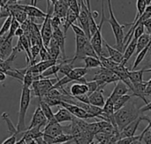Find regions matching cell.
<instances>
[{"label": "cell", "instance_id": "obj_10", "mask_svg": "<svg viewBox=\"0 0 151 144\" xmlns=\"http://www.w3.org/2000/svg\"><path fill=\"white\" fill-rule=\"evenodd\" d=\"M65 109H67L74 117L79 118V119H82V120H86V119H90L92 118L90 114H88L84 109H82L81 107L76 105V104H68L65 102L61 101L60 102V105Z\"/></svg>", "mask_w": 151, "mask_h": 144}, {"label": "cell", "instance_id": "obj_64", "mask_svg": "<svg viewBox=\"0 0 151 144\" xmlns=\"http://www.w3.org/2000/svg\"><path fill=\"white\" fill-rule=\"evenodd\" d=\"M150 96H151V94H150Z\"/></svg>", "mask_w": 151, "mask_h": 144}, {"label": "cell", "instance_id": "obj_41", "mask_svg": "<svg viewBox=\"0 0 151 144\" xmlns=\"http://www.w3.org/2000/svg\"><path fill=\"white\" fill-rule=\"evenodd\" d=\"M68 5H69V8H70L72 11H73V12L79 16L80 12H81V4H79L78 0H69Z\"/></svg>", "mask_w": 151, "mask_h": 144}, {"label": "cell", "instance_id": "obj_27", "mask_svg": "<svg viewBox=\"0 0 151 144\" xmlns=\"http://www.w3.org/2000/svg\"><path fill=\"white\" fill-rule=\"evenodd\" d=\"M136 6H137V14H136V16H135L134 20L132 23H130V24H125V27H127V26H133V25L139 19V18L144 13V12L146 11V9H147V7H148L147 1H146V0H137Z\"/></svg>", "mask_w": 151, "mask_h": 144}, {"label": "cell", "instance_id": "obj_40", "mask_svg": "<svg viewBox=\"0 0 151 144\" xmlns=\"http://www.w3.org/2000/svg\"><path fill=\"white\" fill-rule=\"evenodd\" d=\"M144 29H145V27H144V26H143V23L139 24V25L136 27V28L134 29V31L133 39L135 40V41H138V39L144 34Z\"/></svg>", "mask_w": 151, "mask_h": 144}, {"label": "cell", "instance_id": "obj_59", "mask_svg": "<svg viewBox=\"0 0 151 144\" xmlns=\"http://www.w3.org/2000/svg\"><path fill=\"white\" fill-rule=\"evenodd\" d=\"M49 1H50L52 4H56V2H57L58 0H49Z\"/></svg>", "mask_w": 151, "mask_h": 144}, {"label": "cell", "instance_id": "obj_35", "mask_svg": "<svg viewBox=\"0 0 151 144\" xmlns=\"http://www.w3.org/2000/svg\"><path fill=\"white\" fill-rule=\"evenodd\" d=\"M114 105H115L114 101H113V100L109 96V97L106 99V102H105L104 106L103 107L104 112V113H106V114H109V115H113V114L115 113Z\"/></svg>", "mask_w": 151, "mask_h": 144}, {"label": "cell", "instance_id": "obj_58", "mask_svg": "<svg viewBox=\"0 0 151 144\" xmlns=\"http://www.w3.org/2000/svg\"><path fill=\"white\" fill-rule=\"evenodd\" d=\"M73 142V140H72V141H69V142H65V143H60V144H71Z\"/></svg>", "mask_w": 151, "mask_h": 144}, {"label": "cell", "instance_id": "obj_47", "mask_svg": "<svg viewBox=\"0 0 151 144\" xmlns=\"http://www.w3.org/2000/svg\"><path fill=\"white\" fill-rule=\"evenodd\" d=\"M76 100L84 103V104H90L89 103V96L88 94H83V95H80L77 96H74Z\"/></svg>", "mask_w": 151, "mask_h": 144}, {"label": "cell", "instance_id": "obj_52", "mask_svg": "<svg viewBox=\"0 0 151 144\" xmlns=\"http://www.w3.org/2000/svg\"><path fill=\"white\" fill-rule=\"evenodd\" d=\"M35 142L37 143V144H49L43 139V137H40V138L35 139Z\"/></svg>", "mask_w": 151, "mask_h": 144}, {"label": "cell", "instance_id": "obj_31", "mask_svg": "<svg viewBox=\"0 0 151 144\" xmlns=\"http://www.w3.org/2000/svg\"><path fill=\"white\" fill-rule=\"evenodd\" d=\"M2 119L3 120L5 121L6 125H7V128H8V132L11 135H18V130H17V127H15L12 122V120H10L9 118V114L6 113V112H4L2 114Z\"/></svg>", "mask_w": 151, "mask_h": 144}, {"label": "cell", "instance_id": "obj_22", "mask_svg": "<svg viewBox=\"0 0 151 144\" xmlns=\"http://www.w3.org/2000/svg\"><path fill=\"white\" fill-rule=\"evenodd\" d=\"M79 19V16L73 11H72L71 9H69L65 19H63V25H62V27H64V33L65 34H66L68 28L71 27V26L73 24H74L75 21H76V19Z\"/></svg>", "mask_w": 151, "mask_h": 144}, {"label": "cell", "instance_id": "obj_39", "mask_svg": "<svg viewBox=\"0 0 151 144\" xmlns=\"http://www.w3.org/2000/svg\"><path fill=\"white\" fill-rule=\"evenodd\" d=\"M41 48L39 45H32L31 48H30V52H31V57H32V62L29 66H32V65H35V60L36 58V57L38 55H40V50H41Z\"/></svg>", "mask_w": 151, "mask_h": 144}, {"label": "cell", "instance_id": "obj_48", "mask_svg": "<svg viewBox=\"0 0 151 144\" xmlns=\"http://www.w3.org/2000/svg\"><path fill=\"white\" fill-rule=\"evenodd\" d=\"M16 137L17 135H11L9 138H7L2 144H16Z\"/></svg>", "mask_w": 151, "mask_h": 144}, {"label": "cell", "instance_id": "obj_55", "mask_svg": "<svg viewBox=\"0 0 151 144\" xmlns=\"http://www.w3.org/2000/svg\"><path fill=\"white\" fill-rule=\"evenodd\" d=\"M0 1H1V6H5L8 4L10 0H0Z\"/></svg>", "mask_w": 151, "mask_h": 144}, {"label": "cell", "instance_id": "obj_50", "mask_svg": "<svg viewBox=\"0 0 151 144\" xmlns=\"http://www.w3.org/2000/svg\"><path fill=\"white\" fill-rule=\"evenodd\" d=\"M147 111H151V102L148 103L147 104H145L143 107H142L140 109V112H141V114H142L143 112H147Z\"/></svg>", "mask_w": 151, "mask_h": 144}, {"label": "cell", "instance_id": "obj_13", "mask_svg": "<svg viewBox=\"0 0 151 144\" xmlns=\"http://www.w3.org/2000/svg\"><path fill=\"white\" fill-rule=\"evenodd\" d=\"M17 5L20 10L25 12L30 18H34V19L41 18L44 19L47 16V12H42L41 9H39L35 5H32V4L27 5V4H17Z\"/></svg>", "mask_w": 151, "mask_h": 144}, {"label": "cell", "instance_id": "obj_34", "mask_svg": "<svg viewBox=\"0 0 151 144\" xmlns=\"http://www.w3.org/2000/svg\"><path fill=\"white\" fill-rule=\"evenodd\" d=\"M150 50V44L148 46V47H146L144 50H142L141 52H139L138 54H137V56H136V58H135V60H134V66H133V70H135V68L143 61V59H144V58L146 57V55H147V53L149 52V50Z\"/></svg>", "mask_w": 151, "mask_h": 144}, {"label": "cell", "instance_id": "obj_24", "mask_svg": "<svg viewBox=\"0 0 151 144\" xmlns=\"http://www.w3.org/2000/svg\"><path fill=\"white\" fill-rule=\"evenodd\" d=\"M136 47H137V41L132 39V41L130 42V43L127 45V47L125 50V52H124V60L121 63L122 65L126 66V64L130 59V58L133 56V54L134 52H136Z\"/></svg>", "mask_w": 151, "mask_h": 144}, {"label": "cell", "instance_id": "obj_61", "mask_svg": "<svg viewBox=\"0 0 151 144\" xmlns=\"http://www.w3.org/2000/svg\"><path fill=\"white\" fill-rule=\"evenodd\" d=\"M36 2H37V0H35V4H36Z\"/></svg>", "mask_w": 151, "mask_h": 144}, {"label": "cell", "instance_id": "obj_38", "mask_svg": "<svg viewBox=\"0 0 151 144\" xmlns=\"http://www.w3.org/2000/svg\"><path fill=\"white\" fill-rule=\"evenodd\" d=\"M142 137H143V135H142V133L140 135H134V136H131V137L121 138V139L118 142V144H132L134 141H136V140H138V139L142 140Z\"/></svg>", "mask_w": 151, "mask_h": 144}, {"label": "cell", "instance_id": "obj_5", "mask_svg": "<svg viewBox=\"0 0 151 144\" xmlns=\"http://www.w3.org/2000/svg\"><path fill=\"white\" fill-rule=\"evenodd\" d=\"M93 81L98 83L99 88L104 89L107 84L111 82H118L119 81H120V79L113 71L106 69L104 67H100V70L96 73Z\"/></svg>", "mask_w": 151, "mask_h": 144}, {"label": "cell", "instance_id": "obj_37", "mask_svg": "<svg viewBox=\"0 0 151 144\" xmlns=\"http://www.w3.org/2000/svg\"><path fill=\"white\" fill-rule=\"evenodd\" d=\"M20 27V23L12 17V26H11V28L8 32V34L5 35L6 38L8 39H12L14 36H15V32L17 31V29Z\"/></svg>", "mask_w": 151, "mask_h": 144}, {"label": "cell", "instance_id": "obj_16", "mask_svg": "<svg viewBox=\"0 0 151 144\" xmlns=\"http://www.w3.org/2000/svg\"><path fill=\"white\" fill-rule=\"evenodd\" d=\"M105 99L104 97V89L99 88L96 91L89 96V103L92 105L103 108L105 104Z\"/></svg>", "mask_w": 151, "mask_h": 144}, {"label": "cell", "instance_id": "obj_12", "mask_svg": "<svg viewBox=\"0 0 151 144\" xmlns=\"http://www.w3.org/2000/svg\"><path fill=\"white\" fill-rule=\"evenodd\" d=\"M12 39H8L6 36L0 37V60L8 58L13 51Z\"/></svg>", "mask_w": 151, "mask_h": 144}, {"label": "cell", "instance_id": "obj_8", "mask_svg": "<svg viewBox=\"0 0 151 144\" xmlns=\"http://www.w3.org/2000/svg\"><path fill=\"white\" fill-rule=\"evenodd\" d=\"M142 120H147L150 121V120L148 118V116H140L137 120H135L134 121H133L132 123H130L128 126H127L121 132H120V139L121 138H125V137H131V136H134V134L136 133L138 127L141 123V121Z\"/></svg>", "mask_w": 151, "mask_h": 144}, {"label": "cell", "instance_id": "obj_51", "mask_svg": "<svg viewBox=\"0 0 151 144\" xmlns=\"http://www.w3.org/2000/svg\"><path fill=\"white\" fill-rule=\"evenodd\" d=\"M25 35V31H24V29L21 27V26L17 29V31L15 32V36H18V37H20V36H22V35Z\"/></svg>", "mask_w": 151, "mask_h": 144}, {"label": "cell", "instance_id": "obj_44", "mask_svg": "<svg viewBox=\"0 0 151 144\" xmlns=\"http://www.w3.org/2000/svg\"><path fill=\"white\" fill-rule=\"evenodd\" d=\"M87 85H88V96H90L92 93H94L95 91H96V90L99 89L98 83H97L96 81H93V80H92L91 81L87 82Z\"/></svg>", "mask_w": 151, "mask_h": 144}, {"label": "cell", "instance_id": "obj_43", "mask_svg": "<svg viewBox=\"0 0 151 144\" xmlns=\"http://www.w3.org/2000/svg\"><path fill=\"white\" fill-rule=\"evenodd\" d=\"M40 57H41V59L42 61H45V60H50L52 59L50 53H49V50L48 49L45 47V46H42L41 48V50H40Z\"/></svg>", "mask_w": 151, "mask_h": 144}, {"label": "cell", "instance_id": "obj_4", "mask_svg": "<svg viewBox=\"0 0 151 144\" xmlns=\"http://www.w3.org/2000/svg\"><path fill=\"white\" fill-rule=\"evenodd\" d=\"M59 80V78L55 79H41L38 81H35L32 85V89L39 99H42L45 95H47L50 90L53 88V86L57 83V81Z\"/></svg>", "mask_w": 151, "mask_h": 144}, {"label": "cell", "instance_id": "obj_53", "mask_svg": "<svg viewBox=\"0 0 151 144\" xmlns=\"http://www.w3.org/2000/svg\"><path fill=\"white\" fill-rule=\"evenodd\" d=\"M6 73H4V72H2V71H0V81L1 82H3L5 79H6Z\"/></svg>", "mask_w": 151, "mask_h": 144}, {"label": "cell", "instance_id": "obj_56", "mask_svg": "<svg viewBox=\"0 0 151 144\" xmlns=\"http://www.w3.org/2000/svg\"><path fill=\"white\" fill-rule=\"evenodd\" d=\"M132 144H142V140H141V139H138V140L134 141V142Z\"/></svg>", "mask_w": 151, "mask_h": 144}, {"label": "cell", "instance_id": "obj_3", "mask_svg": "<svg viewBox=\"0 0 151 144\" xmlns=\"http://www.w3.org/2000/svg\"><path fill=\"white\" fill-rule=\"evenodd\" d=\"M31 101V89L30 88L22 87L21 91V96H20V103H19V118H18V124H17V130L18 134H22L26 130H27L26 124H25V119L26 114L27 112V109L29 107V104Z\"/></svg>", "mask_w": 151, "mask_h": 144}, {"label": "cell", "instance_id": "obj_33", "mask_svg": "<svg viewBox=\"0 0 151 144\" xmlns=\"http://www.w3.org/2000/svg\"><path fill=\"white\" fill-rule=\"evenodd\" d=\"M59 70H60V63L58 62V64H56V65L50 66V67L48 68L46 71H44V72L42 73V76L43 79H44V78H48V77H50V75H56V78H58V75H57V73L59 72Z\"/></svg>", "mask_w": 151, "mask_h": 144}, {"label": "cell", "instance_id": "obj_28", "mask_svg": "<svg viewBox=\"0 0 151 144\" xmlns=\"http://www.w3.org/2000/svg\"><path fill=\"white\" fill-rule=\"evenodd\" d=\"M83 61L85 63V67L88 69L103 67L100 58H96V57H86V58H84Z\"/></svg>", "mask_w": 151, "mask_h": 144}, {"label": "cell", "instance_id": "obj_9", "mask_svg": "<svg viewBox=\"0 0 151 144\" xmlns=\"http://www.w3.org/2000/svg\"><path fill=\"white\" fill-rule=\"evenodd\" d=\"M42 131L44 135H49L51 137H57L58 135L65 134L64 127H62L60 123L57 121V120L49 121Z\"/></svg>", "mask_w": 151, "mask_h": 144}, {"label": "cell", "instance_id": "obj_36", "mask_svg": "<svg viewBox=\"0 0 151 144\" xmlns=\"http://www.w3.org/2000/svg\"><path fill=\"white\" fill-rule=\"evenodd\" d=\"M12 16H9L8 18L5 19V20L4 21L2 27L0 29V37L4 36L5 34H7V32H9L11 26H12Z\"/></svg>", "mask_w": 151, "mask_h": 144}, {"label": "cell", "instance_id": "obj_15", "mask_svg": "<svg viewBox=\"0 0 151 144\" xmlns=\"http://www.w3.org/2000/svg\"><path fill=\"white\" fill-rule=\"evenodd\" d=\"M130 90L129 87L122 81H119L118 82H116L115 88L112 91V93L111 94L110 97L114 101V103L121 96H125L127 94V92Z\"/></svg>", "mask_w": 151, "mask_h": 144}, {"label": "cell", "instance_id": "obj_7", "mask_svg": "<svg viewBox=\"0 0 151 144\" xmlns=\"http://www.w3.org/2000/svg\"><path fill=\"white\" fill-rule=\"evenodd\" d=\"M104 19H101V22L99 24V28L98 30L96 31V33L92 35L91 39H90V42H91V44L93 46V48L95 49L96 52L97 53L98 57L100 56H104L103 55V45H104V38H103V35H102V27L104 25Z\"/></svg>", "mask_w": 151, "mask_h": 144}, {"label": "cell", "instance_id": "obj_29", "mask_svg": "<svg viewBox=\"0 0 151 144\" xmlns=\"http://www.w3.org/2000/svg\"><path fill=\"white\" fill-rule=\"evenodd\" d=\"M39 106L42 108V110L44 115L46 116V118H47V120H48V122L56 120V118H55V113L52 112L50 106L47 103H45L43 100L40 99V100H39Z\"/></svg>", "mask_w": 151, "mask_h": 144}, {"label": "cell", "instance_id": "obj_54", "mask_svg": "<svg viewBox=\"0 0 151 144\" xmlns=\"http://www.w3.org/2000/svg\"><path fill=\"white\" fill-rule=\"evenodd\" d=\"M85 3H86V4H87V6H88V10H89V12H92V11H91V4H90V0H85Z\"/></svg>", "mask_w": 151, "mask_h": 144}, {"label": "cell", "instance_id": "obj_23", "mask_svg": "<svg viewBox=\"0 0 151 144\" xmlns=\"http://www.w3.org/2000/svg\"><path fill=\"white\" fill-rule=\"evenodd\" d=\"M145 72H151V69L150 70H145V69H141L138 71L132 70L128 71V76L132 83H141L143 82V73Z\"/></svg>", "mask_w": 151, "mask_h": 144}, {"label": "cell", "instance_id": "obj_46", "mask_svg": "<svg viewBox=\"0 0 151 144\" xmlns=\"http://www.w3.org/2000/svg\"><path fill=\"white\" fill-rule=\"evenodd\" d=\"M142 140L145 144H151V129H144L142 131Z\"/></svg>", "mask_w": 151, "mask_h": 144}, {"label": "cell", "instance_id": "obj_20", "mask_svg": "<svg viewBox=\"0 0 151 144\" xmlns=\"http://www.w3.org/2000/svg\"><path fill=\"white\" fill-rule=\"evenodd\" d=\"M59 45L62 55H63V59H65V34L61 28H57L54 29L53 31V36H52Z\"/></svg>", "mask_w": 151, "mask_h": 144}, {"label": "cell", "instance_id": "obj_17", "mask_svg": "<svg viewBox=\"0 0 151 144\" xmlns=\"http://www.w3.org/2000/svg\"><path fill=\"white\" fill-rule=\"evenodd\" d=\"M104 46L106 48L108 53H109V56L111 59H113L115 62L119 63V64H121L124 60V53L119 51V50H117L116 48L114 47H111L107 42L105 39H104Z\"/></svg>", "mask_w": 151, "mask_h": 144}, {"label": "cell", "instance_id": "obj_18", "mask_svg": "<svg viewBox=\"0 0 151 144\" xmlns=\"http://www.w3.org/2000/svg\"><path fill=\"white\" fill-rule=\"evenodd\" d=\"M69 5L67 3H65L64 0H58L56 4H54V15L61 18L65 19L67 12L69 11Z\"/></svg>", "mask_w": 151, "mask_h": 144}, {"label": "cell", "instance_id": "obj_25", "mask_svg": "<svg viewBox=\"0 0 151 144\" xmlns=\"http://www.w3.org/2000/svg\"><path fill=\"white\" fill-rule=\"evenodd\" d=\"M47 49H48V50H49V53H50L51 58L54 59V60H58V58L60 53H62L59 45L58 44L57 41H56L53 37L51 38L50 42V45H49V47H48Z\"/></svg>", "mask_w": 151, "mask_h": 144}, {"label": "cell", "instance_id": "obj_42", "mask_svg": "<svg viewBox=\"0 0 151 144\" xmlns=\"http://www.w3.org/2000/svg\"><path fill=\"white\" fill-rule=\"evenodd\" d=\"M63 19H61V18L53 14L51 17V25H52L53 29L61 28L60 27L63 25Z\"/></svg>", "mask_w": 151, "mask_h": 144}, {"label": "cell", "instance_id": "obj_26", "mask_svg": "<svg viewBox=\"0 0 151 144\" xmlns=\"http://www.w3.org/2000/svg\"><path fill=\"white\" fill-rule=\"evenodd\" d=\"M151 42V35L150 34H143L137 41V47H136V53L138 54L146 47H148Z\"/></svg>", "mask_w": 151, "mask_h": 144}, {"label": "cell", "instance_id": "obj_57", "mask_svg": "<svg viewBox=\"0 0 151 144\" xmlns=\"http://www.w3.org/2000/svg\"><path fill=\"white\" fill-rule=\"evenodd\" d=\"M145 129H151V120L149 121V125H148V127Z\"/></svg>", "mask_w": 151, "mask_h": 144}, {"label": "cell", "instance_id": "obj_6", "mask_svg": "<svg viewBox=\"0 0 151 144\" xmlns=\"http://www.w3.org/2000/svg\"><path fill=\"white\" fill-rule=\"evenodd\" d=\"M47 124H48V120H47L46 116L44 115L42 108L40 106H38L32 117L30 125L27 127V129H31V128H35V127H39V128L43 127L44 128Z\"/></svg>", "mask_w": 151, "mask_h": 144}, {"label": "cell", "instance_id": "obj_11", "mask_svg": "<svg viewBox=\"0 0 151 144\" xmlns=\"http://www.w3.org/2000/svg\"><path fill=\"white\" fill-rule=\"evenodd\" d=\"M90 39H88L87 36H81V35H75V43H76V49H75V54L73 58V60L75 62L76 60H83V51L84 49L88 43V42Z\"/></svg>", "mask_w": 151, "mask_h": 144}, {"label": "cell", "instance_id": "obj_60", "mask_svg": "<svg viewBox=\"0 0 151 144\" xmlns=\"http://www.w3.org/2000/svg\"><path fill=\"white\" fill-rule=\"evenodd\" d=\"M64 1H65V3H67V4H68V2H69V0H64Z\"/></svg>", "mask_w": 151, "mask_h": 144}, {"label": "cell", "instance_id": "obj_32", "mask_svg": "<svg viewBox=\"0 0 151 144\" xmlns=\"http://www.w3.org/2000/svg\"><path fill=\"white\" fill-rule=\"evenodd\" d=\"M134 95H125L121 97H119L116 102H115V105H114V109H115V112L119 111L121 108H123L133 97Z\"/></svg>", "mask_w": 151, "mask_h": 144}, {"label": "cell", "instance_id": "obj_62", "mask_svg": "<svg viewBox=\"0 0 151 144\" xmlns=\"http://www.w3.org/2000/svg\"><path fill=\"white\" fill-rule=\"evenodd\" d=\"M97 144H104V143H98Z\"/></svg>", "mask_w": 151, "mask_h": 144}, {"label": "cell", "instance_id": "obj_49", "mask_svg": "<svg viewBox=\"0 0 151 144\" xmlns=\"http://www.w3.org/2000/svg\"><path fill=\"white\" fill-rule=\"evenodd\" d=\"M143 26H144V27L149 31V34L150 35L151 33V18L150 19H146L144 22H143Z\"/></svg>", "mask_w": 151, "mask_h": 144}, {"label": "cell", "instance_id": "obj_21", "mask_svg": "<svg viewBox=\"0 0 151 144\" xmlns=\"http://www.w3.org/2000/svg\"><path fill=\"white\" fill-rule=\"evenodd\" d=\"M88 87L87 83L76 82V83L73 84L70 89V94L73 96H77L88 94Z\"/></svg>", "mask_w": 151, "mask_h": 144}, {"label": "cell", "instance_id": "obj_14", "mask_svg": "<svg viewBox=\"0 0 151 144\" xmlns=\"http://www.w3.org/2000/svg\"><path fill=\"white\" fill-rule=\"evenodd\" d=\"M88 68L86 67H76L73 68L69 74L67 75L73 82H79V83H87V80L84 78V76L88 73Z\"/></svg>", "mask_w": 151, "mask_h": 144}, {"label": "cell", "instance_id": "obj_19", "mask_svg": "<svg viewBox=\"0 0 151 144\" xmlns=\"http://www.w3.org/2000/svg\"><path fill=\"white\" fill-rule=\"evenodd\" d=\"M55 118H56L57 121L61 124L64 122H72L75 117L67 109L61 106L58 109V111L55 113Z\"/></svg>", "mask_w": 151, "mask_h": 144}, {"label": "cell", "instance_id": "obj_1", "mask_svg": "<svg viewBox=\"0 0 151 144\" xmlns=\"http://www.w3.org/2000/svg\"><path fill=\"white\" fill-rule=\"evenodd\" d=\"M114 116L118 129L121 132L127 126L141 116V112L136 106V102L134 100H130L123 108L116 112Z\"/></svg>", "mask_w": 151, "mask_h": 144}, {"label": "cell", "instance_id": "obj_63", "mask_svg": "<svg viewBox=\"0 0 151 144\" xmlns=\"http://www.w3.org/2000/svg\"><path fill=\"white\" fill-rule=\"evenodd\" d=\"M19 1H20V0H19Z\"/></svg>", "mask_w": 151, "mask_h": 144}, {"label": "cell", "instance_id": "obj_45", "mask_svg": "<svg viewBox=\"0 0 151 144\" xmlns=\"http://www.w3.org/2000/svg\"><path fill=\"white\" fill-rule=\"evenodd\" d=\"M71 27H72L73 31L74 32L75 35L87 36V35H86L85 31H84V30L82 29V27H81V26H78V25H76V24H73V25L71 26Z\"/></svg>", "mask_w": 151, "mask_h": 144}, {"label": "cell", "instance_id": "obj_30", "mask_svg": "<svg viewBox=\"0 0 151 144\" xmlns=\"http://www.w3.org/2000/svg\"><path fill=\"white\" fill-rule=\"evenodd\" d=\"M99 58L101 60L103 67H104L106 69H109V70H111V71H114L119 66V63L115 62L111 58H106L104 56H100Z\"/></svg>", "mask_w": 151, "mask_h": 144}, {"label": "cell", "instance_id": "obj_2", "mask_svg": "<svg viewBox=\"0 0 151 144\" xmlns=\"http://www.w3.org/2000/svg\"><path fill=\"white\" fill-rule=\"evenodd\" d=\"M107 4H108V9H109V13H110V18L108 19V22L111 25V27L112 29L113 35L115 36V40H116V44L114 46V48H116L117 50H119L121 52H125V35H124V27L125 25H120L119 23V21L117 20L114 12H113V9H112V5H111V0H107Z\"/></svg>", "mask_w": 151, "mask_h": 144}]
</instances>
